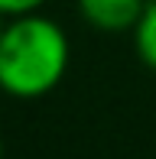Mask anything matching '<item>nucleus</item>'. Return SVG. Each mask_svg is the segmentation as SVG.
Listing matches in <instances>:
<instances>
[{
  "label": "nucleus",
  "mask_w": 156,
  "mask_h": 159,
  "mask_svg": "<svg viewBox=\"0 0 156 159\" xmlns=\"http://www.w3.org/2000/svg\"><path fill=\"white\" fill-rule=\"evenodd\" d=\"M72 62L68 33L46 16L20 13L7 16L0 33V91L16 101H36L59 88Z\"/></svg>",
  "instance_id": "f257e3e1"
},
{
  "label": "nucleus",
  "mask_w": 156,
  "mask_h": 159,
  "mask_svg": "<svg viewBox=\"0 0 156 159\" xmlns=\"http://www.w3.org/2000/svg\"><path fill=\"white\" fill-rule=\"evenodd\" d=\"M78 16L104 36L133 33L150 0H75Z\"/></svg>",
  "instance_id": "f03ea898"
},
{
  "label": "nucleus",
  "mask_w": 156,
  "mask_h": 159,
  "mask_svg": "<svg viewBox=\"0 0 156 159\" xmlns=\"http://www.w3.org/2000/svg\"><path fill=\"white\" fill-rule=\"evenodd\" d=\"M130 36H133V52H137V59L143 62L150 71H156V0L146 3L137 30H133Z\"/></svg>",
  "instance_id": "7ed1b4c3"
},
{
  "label": "nucleus",
  "mask_w": 156,
  "mask_h": 159,
  "mask_svg": "<svg viewBox=\"0 0 156 159\" xmlns=\"http://www.w3.org/2000/svg\"><path fill=\"white\" fill-rule=\"evenodd\" d=\"M49 0H0V13L3 16H20V13H36Z\"/></svg>",
  "instance_id": "20e7f679"
},
{
  "label": "nucleus",
  "mask_w": 156,
  "mask_h": 159,
  "mask_svg": "<svg viewBox=\"0 0 156 159\" xmlns=\"http://www.w3.org/2000/svg\"><path fill=\"white\" fill-rule=\"evenodd\" d=\"M3 23H7V16H3V13H0V33H3Z\"/></svg>",
  "instance_id": "39448f33"
},
{
  "label": "nucleus",
  "mask_w": 156,
  "mask_h": 159,
  "mask_svg": "<svg viewBox=\"0 0 156 159\" xmlns=\"http://www.w3.org/2000/svg\"><path fill=\"white\" fill-rule=\"evenodd\" d=\"M0 159H3V140H0Z\"/></svg>",
  "instance_id": "423d86ee"
}]
</instances>
